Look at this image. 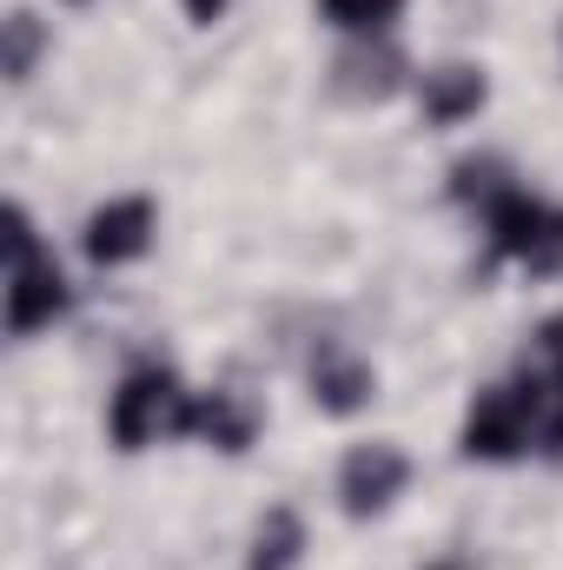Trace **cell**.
Instances as JSON below:
<instances>
[{
    "label": "cell",
    "instance_id": "obj_12",
    "mask_svg": "<svg viewBox=\"0 0 563 570\" xmlns=\"http://www.w3.org/2000/svg\"><path fill=\"white\" fill-rule=\"evenodd\" d=\"M412 0H318V20L345 40H392Z\"/></svg>",
    "mask_w": 563,
    "mask_h": 570
},
{
    "label": "cell",
    "instance_id": "obj_11",
    "mask_svg": "<svg viewBox=\"0 0 563 570\" xmlns=\"http://www.w3.org/2000/svg\"><path fill=\"white\" fill-rule=\"evenodd\" d=\"M298 558H305V518H298L292 504H273V511L259 518V531H253L246 570H298Z\"/></svg>",
    "mask_w": 563,
    "mask_h": 570
},
{
    "label": "cell",
    "instance_id": "obj_2",
    "mask_svg": "<svg viewBox=\"0 0 563 570\" xmlns=\"http://www.w3.org/2000/svg\"><path fill=\"white\" fill-rule=\"evenodd\" d=\"M67 312V273L33 233L27 206H7V332L33 338Z\"/></svg>",
    "mask_w": 563,
    "mask_h": 570
},
{
    "label": "cell",
    "instance_id": "obj_7",
    "mask_svg": "<svg viewBox=\"0 0 563 570\" xmlns=\"http://www.w3.org/2000/svg\"><path fill=\"white\" fill-rule=\"evenodd\" d=\"M305 379H312V405L332 412V419H352V412H365V405L378 399V372H372L352 345H338V338L312 352V372H305Z\"/></svg>",
    "mask_w": 563,
    "mask_h": 570
},
{
    "label": "cell",
    "instance_id": "obj_4",
    "mask_svg": "<svg viewBox=\"0 0 563 570\" xmlns=\"http://www.w3.org/2000/svg\"><path fill=\"white\" fill-rule=\"evenodd\" d=\"M484 233L504 259H524L537 273L563 259V206H551L531 186H504L497 199H484Z\"/></svg>",
    "mask_w": 563,
    "mask_h": 570
},
{
    "label": "cell",
    "instance_id": "obj_6",
    "mask_svg": "<svg viewBox=\"0 0 563 570\" xmlns=\"http://www.w3.org/2000/svg\"><path fill=\"white\" fill-rule=\"evenodd\" d=\"M412 484V458L392 444V438H372V444H352L345 464H338V504L345 518H385Z\"/></svg>",
    "mask_w": 563,
    "mask_h": 570
},
{
    "label": "cell",
    "instance_id": "obj_9",
    "mask_svg": "<svg viewBox=\"0 0 563 570\" xmlns=\"http://www.w3.org/2000/svg\"><path fill=\"white\" fill-rule=\"evenodd\" d=\"M405 53L392 47V40H352L345 53H338V67H332V87L345 94V100H392L398 87H405Z\"/></svg>",
    "mask_w": 563,
    "mask_h": 570
},
{
    "label": "cell",
    "instance_id": "obj_10",
    "mask_svg": "<svg viewBox=\"0 0 563 570\" xmlns=\"http://www.w3.org/2000/svg\"><path fill=\"white\" fill-rule=\"evenodd\" d=\"M192 438L219 444V451H246L259 438V405L246 392H199L192 405Z\"/></svg>",
    "mask_w": 563,
    "mask_h": 570
},
{
    "label": "cell",
    "instance_id": "obj_15",
    "mask_svg": "<svg viewBox=\"0 0 563 570\" xmlns=\"http://www.w3.org/2000/svg\"><path fill=\"white\" fill-rule=\"evenodd\" d=\"M67 7H80V0H67Z\"/></svg>",
    "mask_w": 563,
    "mask_h": 570
},
{
    "label": "cell",
    "instance_id": "obj_5",
    "mask_svg": "<svg viewBox=\"0 0 563 570\" xmlns=\"http://www.w3.org/2000/svg\"><path fill=\"white\" fill-rule=\"evenodd\" d=\"M152 239H159V206H152L146 193H120V199L93 206V213H87V226H80V253H87L100 273L146 259V253H152Z\"/></svg>",
    "mask_w": 563,
    "mask_h": 570
},
{
    "label": "cell",
    "instance_id": "obj_8",
    "mask_svg": "<svg viewBox=\"0 0 563 570\" xmlns=\"http://www.w3.org/2000/svg\"><path fill=\"white\" fill-rule=\"evenodd\" d=\"M484 100H491V73L471 67V60H444V67H431L418 80L424 127H464V120L484 114Z\"/></svg>",
    "mask_w": 563,
    "mask_h": 570
},
{
    "label": "cell",
    "instance_id": "obj_1",
    "mask_svg": "<svg viewBox=\"0 0 563 570\" xmlns=\"http://www.w3.org/2000/svg\"><path fill=\"white\" fill-rule=\"evenodd\" d=\"M192 405H199V392H186L179 372L140 365V372H127V379L113 385V399H107V438H113L120 451H146V444H159V438H192Z\"/></svg>",
    "mask_w": 563,
    "mask_h": 570
},
{
    "label": "cell",
    "instance_id": "obj_14",
    "mask_svg": "<svg viewBox=\"0 0 563 570\" xmlns=\"http://www.w3.org/2000/svg\"><path fill=\"white\" fill-rule=\"evenodd\" d=\"M179 7H186V20H192V27H219V20L233 13V0H179Z\"/></svg>",
    "mask_w": 563,
    "mask_h": 570
},
{
    "label": "cell",
    "instance_id": "obj_3",
    "mask_svg": "<svg viewBox=\"0 0 563 570\" xmlns=\"http://www.w3.org/2000/svg\"><path fill=\"white\" fill-rule=\"evenodd\" d=\"M531 444H544V392L537 379H517V385H484L464 412L457 431V451L471 464H511L524 458Z\"/></svg>",
    "mask_w": 563,
    "mask_h": 570
},
{
    "label": "cell",
    "instance_id": "obj_13",
    "mask_svg": "<svg viewBox=\"0 0 563 570\" xmlns=\"http://www.w3.org/2000/svg\"><path fill=\"white\" fill-rule=\"evenodd\" d=\"M0 33H7V53H0L7 80H13V87H20V80H33V67H40V53H47V27H40L27 7H13V13L0 20Z\"/></svg>",
    "mask_w": 563,
    "mask_h": 570
}]
</instances>
